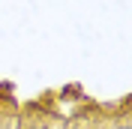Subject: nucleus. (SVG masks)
Segmentation results:
<instances>
[{
    "mask_svg": "<svg viewBox=\"0 0 132 129\" xmlns=\"http://www.w3.org/2000/svg\"><path fill=\"white\" fill-rule=\"evenodd\" d=\"M108 129H132V123H129V117L123 114V117H117V120L108 123Z\"/></svg>",
    "mask_w": 132,
    "mask_h": 129,
    "instance_id": "nucleus-1",
    "label": "nucleus"
},
{
    "mask_svg": "<svg viewBox=\"0 0 132 129\" xmlns=\"http://www.w3.org/2000/svg\"><path fill=\"white\" fill-rule=\"evenodd\" d=\"M69 129H99V126H93V123H78V126H69Z\"/></svg>",
    "mask_w": 132,
    "mask_h": 129,
    "instance_id": "nucleus-2",
    "label": "nucleus"
},
{
    "mask_svg": "<svg viewBox=\"0 0 132 129\" xmlns=\"http://www.w3.org/2000/svg\"><path fill=\"white\" fill-rule=\"evenodd\" d=\"M27 129H51V126H48V123H30Z\"/></svg>",
    "mask_w": 132,
    "mask_h": 129,
    "instance_id": "nucleus-3",
    "label": "nucleus"
}]
</instances>
